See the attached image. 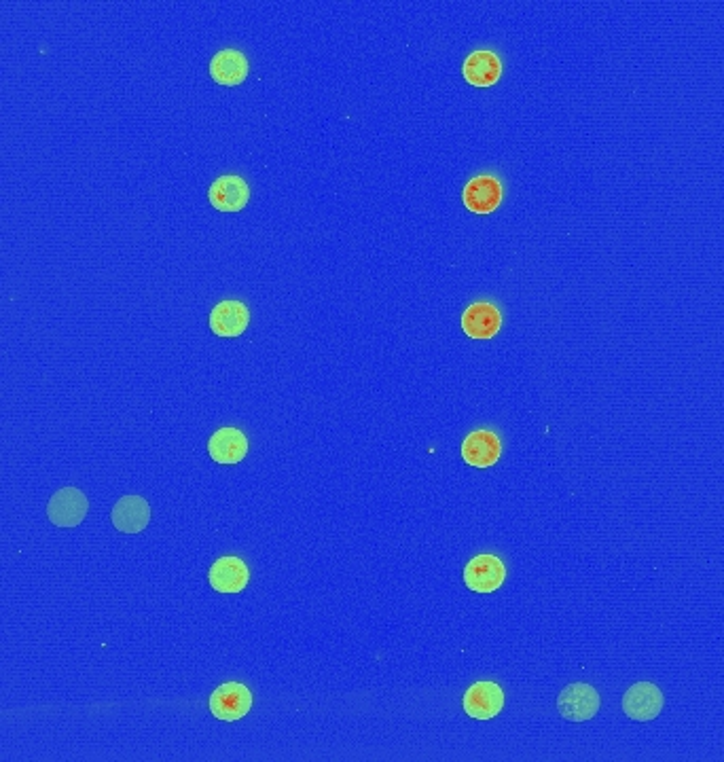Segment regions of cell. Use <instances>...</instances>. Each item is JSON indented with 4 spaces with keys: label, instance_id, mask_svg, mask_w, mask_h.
<instances>
[{
    "label": "cell",
    "instance_id": "5bb4252c",
    "mask_svg": "<svg viewBox=\"0 0 724 762\" xmlns=\"http://www.w3.org/2000/svg\"><path fill=\"white\" fill-rule=\"evenodd\" d=\"M208 453L216 464H238L246 458L248 439L238 428H221L210 437Z\"/></svg>",
    "mask_w": 724,
    "mask_h": 762
},
{
    "label": "cell",
    "instance_id": "9c48e42d",
    "mask_svg": "<svg viewBox=\"0 0 724 762\" xmlns=\"http://www.w3.org/2000/svg\"><path fill=\"white\" fill-rule=\"evenodd\" d=\"M502 456V443L498 434L490 430L470 432L462 443V458L466 464L475 468H490Z\"/></svg>",
    "mask_w": 724,
    "mask_h": 762
},
{
    "label": "cell",
    "instance_id": "7a4b0ae2",
    "mask_svg": "<svg viewBox=\"0 0 724 762\" xmlns=\"http://www.w3.org/2000/svg\"><path fill=\"white\" fill-rule=\"evenodd\" d=\"M600 693L595 691L589 684H570L566 691H561L557 699V710L561 718L572 722H585L591 720L597 712H600Z\"/></svg>",
    "mask_w": 724,
    "mask_h": 762
},
{
    "label": "cell",
    "instance_id": "2e32d148",
    "mask_svg": "<svg viewBox=\"0 0 724 762\" xmlns=\"http://www.w3.org/2000/svg\"><path fill=\"white\" fill-rule=\"evenodd\" d=\"M210 77L225 87L244 83L248 77V60L238 49H223L210 60Z\"/></svg>",
    "mask_w": 724,
    "mask_h": 762
},
{
    "label": "cell",
    "instance_id": "277c9868",
    "mask_svg": "<svg viewBox=\"0 0 724 762\" xmlns=\"http://www.w3.org/2000/svg\"><path fill=\"white\" fill-rule=\"evenodd\" d=\"M506 568L496 555H477L464 568V585L475 593H494L504 585Z\"/></svg>",
    "mask_w": 724,
    "mask_h": 762
},
{
    "label": "cell",
    "instance_id": "ba28073f",
    "mask_svg": "<svg viewBox=\"0 0 724 762\" xmlns=\"http://www.w3.org/2000/svg\"><path fill=\"white\" fill-rule=\"evenodd\" d=\"M502 185L494 176H475L468 180V185L462 191L464 206L475 214H490L502 202Z\"/></svg>",
    "mask_w": 724,
    "mask_h": 762
},
{
    "label": "cell",
    "instance_id": "30bf717a",
    "mask_svg": "<svg viewBox=\"0 0 724 762\" xmlns=\"http://www.w3.org/2000/svg\"><path fill=\"white\" fill-rule=\"evenodd\" d=\"M502 326V316L498 307L485 301L468 305L462 314V331L470 339H492Z\"/></svg>",
    "mask_w": 724,
    "mask_h": 762
},
{
    "label": "cell",
    "instance_id": "3957f363",
    "mask_svg": "<svg viewBox=\"0 0 724 762\" xmlns=\"http://www.w3.org/2000/svg\"><path fill=\"white\" fill-rule=\"evenodd\" d=\"M87 508L89 502L81 489L64 487L51 496L47 506V517L53 525H58V528H77V525L83 523Z\"/></svg>",
    "mask_w": 724,
    "mask_h": 762
},
{
    "label": "cell",
    "instance_id": "7c38bea8",
    "mask_svg": "<svg viewBox=\"0 0 724 762\" xmlns=\"http://www.w3.org/2000/svg\"><path fill=\"white\" fill-rule=\"evenodd\" d=\"M210 587L219 593H240L246 589L250 572L240 557H221L214 561L208 574Z\"/></svg>",
    "mask_w": 724,
    "mask_h": 762
},
{
    "label": "cell",
    "instance_id": "8fae6325",
    "mask_svg": "<svg viewBox=\"0 0 724 762\" xmlns=\"http://www.w3.org/2000/svg\"><path fill=\"white\" fill-rule=\"evenodd\" d=\"M111 521L121 534H140L151 521V506L140 496H123L113 508Z\"/></svg>",
    "mask_w": 724,
    "mask_h": 762
},
{
    "label": "cell",
    "instance_id": "9a60e30c",
    "mask_svg": "<svg viewBox=\"0 0 724 762\" xmlns=\"http://www.w3.org/2000/svg\"><path fill=\"white\" fill-rule=\"evenodd\" d=\"M464 79L475 87H492L502 77V62L492 51H475L464 60Z\"/></svg>",
    "mask_w": 724,
    "mask_h": 762
},
{
    "label": "cell",
    "instance_id": "52a82bcc",
    "mask_svg": "<svg viewBox=\"0 0 724 762\" xmlns=\"http://www.w3.org/2000/svg\"><path fill=\"white\" fill-rule=\"evenodd\" d=\"M208 199L219 212H240L248 204L250 187L246 185L244 178L235 174H225L216 178L210 185Z\"/></svg>",
    "mask_w": 724,
    "mask_h": 762
},
{
    "label": "cell",
    "instance_id": "4fadbf2b",
    "mask_svg": "<svg viewBox=\"0 0 724 762\" xmlns=\"http://www.w3.org/2000/svg\"><path fill=\"white\" fill-rule=\"evenodd\" d=\"M248 324L250 312L240 301H221L210 314V331L219 337H240Z\"/></svg>",
    "mask_w": 724,
    "mask_h": 762
},
{
    "label": "cell",
    "instance_id": "5b68a950",
    "mask_svg": "<svg viewBox=\"0 0 724 762\" xmlns=\"http://www.w3.org/2000/svg\"><path fill=\"white\" fill-rule=\"evenodd\" d=\"M462 705L470 718L492 720L502 712L504 693L496 682H477L464 693Z\"/></svg>",
    "mask_w": 724,
    "mask_h": 762
},
{
    "label": "cell",
    "instance_id": "6da1fadb",
    "mask_svg": "<svg viewBox=\"0 0 724 762\" xmlns=\"http://www.w3.org/2000/svg\"><path fill=\"white\" fill-rule=\"evenodd\" d=\"M210 712L214 718L235 722L242 720L252 707V693L240 682H225L210 695Z\"/></svg>",
    "mask_w": 724,
    "mask_h": 762
},
{
    "label": "cell",
    "instance_id": "8992f818",
    "mask_svg": "<svg viewBox=\"0 0 724 762\" xmlns=\"http://www.w3.org/2000/svg\"><path fill=\"white\" fill-rule=\"evenodd\" d=\"M661 710H663V695L659 691V686L650 682L633 684L623 697V712L631 720H640V722L655 720L661 714Z\"/></svg>",
    "mask_w": 724,
    "mask_h": 762
}]
</instances>
